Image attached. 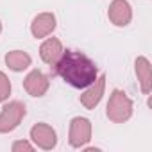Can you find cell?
I'll list each match as a JSON object with an SVG mask.
<instances>
[{
    "instance_id": "obj_2",
    "label": "cell",
    "mask_w": 152,
    "mask_h": 152,
    "mask_svg": "<svg viewBox=\"0 0 152 152\" xmlns=\"http://www.w3.org/2000/svg\"><path fill=\"white\" fill-rule=\"evenodd\" d=\"M132 111H134V106H132V100L127 97V93L122 90H113L106 106V116L109 118V122L124 124L131 120Z\"/></svg>"
},
{
    "instance_id": "obj_7",
    "label": "cell",
    "mask_w": 152,
    "mask_h": 152,
    "mask_svg": "<svg viewBox=\"0 0 152 152\" xmlns=\"http://www.w3.org/2000/svg\"><path fill=\"white\" fill-rule=\"evenodd\" d=\"M107 18L115 27H127L132 22V7L129 0H111L107 7Z\"/></svg>"
},
{
    "instance_id": "obj_14",
    "label": "cell",
    "mask_w": 152,
    "mask_h": 152,
    "mask_svg": "<svg viewBox=\"0 0 152 152\" xmlns=\"http://www.w3.org/2000/svg\"><path fill=\"white\" fill-rule=\"evenodd\" d=\"M11 150L13 152H32L34 150V143L27 141V140H16L13 145H11Z\"/></svg>"
},
{
    "instance_id": "obj_6",
    "label": "cell",
    "mask_w": 152,
    "mask_h": 152,
    "mask_svg": "<svg viewBox=\"0 0 152 152\" xmlns=\"http://www.w3.org/2000/svg\"><path fill=\"white\" fill-rule=\"evenodd\" d=\"M104 91H106V75L102 73V75H99V77L88 88H84V93L79 97L81 106L86 107L88 111H93L100 104V100L104 97Z\"/></svg>"
},
{
    "instance_id": "obj_12",
    "label": "cell",
    "mask_w": 152,
    "mask_h": 152,
    "mask_svg": "<svg viewBox=\"0 0 152 152\" xmlns=\"http://www.w3.org/2000/svg\"><path fill=\"white\" fill-rule=\"evenodd\" d=\"M4 61H6V66L9 70H13V72H23V70H27L32 64V57L27 52H23V50H11V52H7Z\"/></svg>"
},
{
    "instance_id": "obj_5",
    "label": "cell",
    "mask_w": 152,
    "mask_h": 152,
    "mask_svg": "<svg viewBox=\"0 0 152 152\" xmlns=\"http://www.w3.org/2000/svg\"><path fill=\"white\" fill-rule=\"evenodd\" d=\"M31 140L34 143V147L41 148V150H52L57 145V132L52 125L45 124V122H38L31 127Z\"/></svg>"
},
{
    "instance_id": "obj_15",
    "label": "cell",
    "mask_w": 152,
    "mask_h": 152,
    "mask_svg": "<svg viewBox=\"0 0 152 152\" xmlns=\"http://www.w3.org/2000/svg\"><path fill=\"white\" fill-rule=\"evenodd\" d=\"M0 34H2V22H0Z\"/></svg>"
},
{
    "instance_id": "obj_4",
    "label": "cell",
    "mask_w": 152,
    "mask_h": 152,
    "mask_svg": "<svg viewBox=\"0 0 152 152\" xmlns=\"http://www.w3.org/2000/svg\"><path fill=\"white\" fill-rule=\"evenodd\" d=\"M91 122L84 116H75L70 122L68 129V143L73 148H83L91 140Z\"/></svg>"
},
{
    "instance_id": "obj_1",
    "label": "cell",
    "mask_w": 152,
    "mask_h": 152,
    "mask_svg": "<svg viewBox=\"0 0 152 152\" xmlns=\"http://www.w3.org/2000/svg\"><path fill=\"white\" fill-rule=\"evenodd\" d=\"M52 68L56 75H59L66 84H70L75 90L88 88L99 77V66L91 57H88L81 50H63V56Z\"/></svg>"
},
{
    "instance_id": "obj_3",
    "label": "cell",
    "mask_w": 152,
    "mask_h": 152,
    "mask_svg": "<svg viewBox=\"0 0 152 152\" xmlns=\"http://www.w3.org/2000/svg\"><path fill=\"white\" fill-rule=\"evenodd\" d=\"M27 109L25 104L20 100H11L7 102L2 111H0V132L6 134V132H13L23 120Z\"/></svg>"
},
{
    "instance_id": "obj_11",
    "label": "cell",
    "mask_w": 152,
    "mask_h": 152,
    "mask_svg": "<svg viewBox=\"0 0 152 152\" xmlns=\"http://www.w3.org/2000/svg\"><path fill=\"white\" fill-rule=\"evenodd\" d=\"M63 43H61V39H57V38H48L47 36V39L41 43V47H39V57H41V61L45 63V64H48L50 68L59 61V57L63 56Z\"/></svg>"
},
{
    "instance_id": "obj_13",
    "label": "cell",
    "mask_w": 152,
    "mask_h": 152,
    "mask_svg": "<svg viewBox=\"0 0 152 152\" xmlns=\"http://www.w3.org/2000/svg\"><path fill=\"white\" fill-rule=\"evenodd\" d=\"M9 95H11V81L4 72H0V102H6Z\"/></svg>"
},
{
    "instance_id": "obj_8",
    "label": "cell",
    "mask_w": 152,
    "mask_h": 152,
    "mask_svg": "<svg viewBox=\"0 0 152 152\" xmlns=\"http://www.w3.org/2000/svg\"><path fill=\"white\" fill-rule=\"evenodd\" d=\"M48 86H50L48 77L43 72H39V70H31L25 75V79H23V90L31 97H36V99L43 97L48 91Z\"/></svg>"
},
{
    "instance_id": "obj_10",
    "label": "cell",
    "mask_w": 152,
    "mask_h": 152,
    "mask_svg": "<svg viewBox=\"0 0 152 152\" xmlns=\"http://www.w3.org/2000/svg\"><path fill=\"white\" fill-rule=\"evenodd\" d=\"M134 72L140 83V90L143 95H150L152 91V66L145 56H138L134 61Z\"/></svg>"
},
{
    "instance_id": "obj_9",
    "label": "cell",
    "mask_w": 152,
    "mask_h": 152,
    "mask_svg": "<svg viewBox=\"0 0 152 152\" xmlns=\"http://www.w3.org/2000/svg\"><path fill=\"white\" fill-rule=\"evenodd\" d=\"M56 25H57V20L54 13H39L34 16L31 23V34L36 39H43L56 31Z\"/></svg>"
}]
</instances>
